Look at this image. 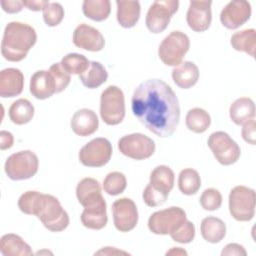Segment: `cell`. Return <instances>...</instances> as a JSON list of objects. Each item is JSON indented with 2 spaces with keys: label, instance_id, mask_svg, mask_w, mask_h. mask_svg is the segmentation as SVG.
<instances>
[{
  "label": "cell",
  "instance_id": "6da1fadb",
  "mask_svg": "<svg viewBox=\"0 0 256 256\" xmlns=\"http://www.w3.org/2000/svg\"><path fill=\"white\" fill-rule=\"evenodd\" d=\"M134 116L158 137L171 136L180 120L178 98L161 79H148L134 90L131 99Z\"/></svg>",
  "mask_w": 256,
  "mask_h": 256
},
{
  "label": "cell",
  "instance_id": "7a4b0ae2",
  "mask_svg": "<svg viewBox=\"0 0 256 256\" xmlns=\"http://www.w3.org/2000/svg\"><path fill=\"white\" fill-rule=\"evenodd\" d=\"M18 207L27 215L37 216L45 228L52 232H61L69 225L68 213L53 195L38 191L24 192L18 199Z\"/></svg>",
  "mask_w": 256,
  "mask_h": 256
},
{
  "label": "cell",
  "instance_id": "3957f363",
  "mask_svg": "<svg viewBox=\"0 0 256 256\" xmlns=\"http://www.w3.org/2000/svg\"><path fill=\"white\" fill-rule=\"evenodd\" d=\"M37 34L35 29L22 22H9L4 30L1 42V54L10 62L23 60L35 45Z\"/></svg>",
  "mask_w": 256,
  "mask_h": 256
},
{
  "label": "cell",
  "instance_id": "277c9868",
  "mask_svg": "<svg viewBox=\"0 0 256 256\" xmlns=\"http://www.w3.org/2000/svg\"><path fill=\"white\" fill-rule=\"evenodd\" d=\"M100 116L107 125H118L125 117V99L123 91L115 86H108L100 97Z\"/></svg>",
  "mask_w": 256,
  "mask_h": 256
},
{
  "label": "cell",
  "instance_id": "5b68a950",
  "mask_svg": "<svg viewBox=\"0 0 256 256\" xmlns=\"http://www.w3.org/2000/svg\"><path fill=\"white\" fill-rule=\"evenodd\" d=\"M190 47L189 37L181 31H172L160 43L158 56L167 66H178L182 63Z\"/></svg>",
  "mask_w": 256,
  "mask_h": 256
},
{
  "label": "cell",
  "instance_id": "8992f818",
  "mask_svg": "<svg viewBox=\"0 0 256 256\" xmlns=\"http://www.w3.org/2000/svg\"><path fill=\"white\" fill-rule=\"evenodd\" d=\"M39 167L37 155L30 151L24 150L10 155L4 165V170L11 180L19 181L33 177Z\"/></svg>",
  "mask_w": 256,
  "mask_h": 256
},
{
  "label": "cell",
  "instance_id": "52a82bcc",
  "mask_svg": "<svg viewBox=\"0 0 256 256\" xmlns=\"http://www.w3.org/2000/svg\"><path fill=\"white\" fill-rule=\"evenodd\" d=\"M256 194L254 189L238 185L229 194V211L237 221H250L255 214Z\"/></svg>",
  "mask_w": 256,
  "mask_h": 256
},
{
  "label": "cell",
  "instance_id": "ba28073f",
  "mask_svg": "<svg viewBox=\"0 0 256 256\" xmlns=\"http://www.w3.org/2000/svg\"><path fill=\"white\" fill-rule=\"evenodd\" d=\"M186 219V212L182 208L172 206L154 212L148 219V228L156 235H171Z\"/></svg>",
  "mask_w": 256,
  "mask_h": 256
},
{
  "label": "cell",
  "instance_id": "9c48e42d",
  "mask_svg": "<svg viewBox=\"0 0 256 256\" xmlns=\"http://www.w3.org/2000/svg\"><path fill=\"white\" fill-rule=\"evenodd\" d=\"M207 144L216 160L222 165H232L240 158L239 145L226 132H213L209 136Z\"/></svg>",
  "mask_w": 256,
  "mask_h": 256
},
{
  "label": "cell",
  "instance_id": "30bf717a",
  "mask_svg": "<svg viewBox=\"0 0 256 256\" xmlns=\"http://www.w3.org/2000/svg\"><path fill=\"white\" fill-rule=\"evenodd\" d=\"M179 1L177 0H157L152 3L146 14L147 29L158 34L163 32L170 23L172 16L177 12Z\"/></svg>",
  "mask_w": 256,
  "mask_h": 256
},
{
  "label": "cell",
  "instance_id": "8fae6325",
  "mask_svg": "<svg viewBox=\"0 0 256 256\" xmlns=\"http://www.w3.org/2000/svg\"><path fill=\"white\" fill-rule=\"evenodd\" d=\"M155 143L142 133H133L121 137L118 141L119 151L126 157L134 160H144L155 152Z\"/></svg>",
  "mask_w": 256,
  "mask_h": 256
},
{
  "label": "cell",
  "instance_id": "7c38bea8",
  "mask_svg": "<svg viewBox=\"0 0 256 256\" xmlns=\"http://www.w3.org/2000/svg\"><path fill=\"white\" fill-rule=\"evenodd\" d=\"M112 145L103 137L92 139L79 151V161L87 167H102L106 165L112 156Z\"/></svg>",
  "mask_w": 256,
  "mask_h": 256
},
{
  "label": "cell",
  "instance_id": "4fadbf2b",
  "mask_svg": "<svg viewBox=\"0 0 256 256\" xmlns=\"http://www.w3.org/2000/svg\"><path fill=\"white\" fill-rule=\"evenodd\" d=\"M113 222L120 232L133 230L138 223V210L136 204L130 198H120L112 204Z\"/></svg>",
  "mask_w": 256,
  "mask_h": 256
},
{
  "label": "cell",
  "instance_id": "5bb4252c",
  "mask_svg": "<svg viewBox=\"0 0 256 256\" xmlns=\"http://www.w3.org/2000/svg\"><path fill=\"white\" fill-rule=\"evenodd\" d=\"M251 16V5L245 0L229 2L220 13V21L224 27L234 30L246 23Z\"/></svg>",
  "mask_w": 256,
  "mask_h": 256
},
{
  "label": "cell",
  "instance_id": "9a60e30c",
  "mask_svg": "<svg viewBox=\"0 0 256 256\" xmlns=\"http://www.w3.org/2000/svg\"><path fill=\"white\" fill-rule=\"evenodd\" d=\"M211 1L198 0L190 1L186 14L188 26L195 32H204L208 30L212 21Z\"/></svg>",
  "mask_w": 256,
  "mask_h": 256
},
{
  "label": "cell",
  "instance_id": "2e32d148",
  "mask_svg": "<svg viewBox=\"0 0 256 256\" xmlns=\"http://www.w3.org/2000/svg\"><path fill=\"white\" fill-rule=\"evenodd\" d=\"M81 222L83 226L88 229L100 230L107 224L108 217L106 211V202L101 195L94 200L88 202L84 206V210L81 214Z\"/></svg>",
  "mask_w": 256,
  "mask_h": 256
},
{
  "label": "cell",
  "instance_id": "e0dca14e",
  "mask_svg": "<svg viewBox=\"0 0 256 256\" xmlns=\"http://www.w3.org/2000/svg\"><path fill=\"white\" fill-rule=\"evenodd\" d=\"M72 40L74 45L78 48L92 52L102 50L105 45V39L99 30L85 23L75 28Z\"/></svg>",
  "mask_w": 256,
  "mask_h": 256
},
{
  "label": "cell",
  "instance_id": "ac0fdd59",
  "mask_svg": "<svg viewBox=\"0 0 256 256\" xmlns=\"http://www.w3.org/2000/svg\"><path fill=\"white\" fill-rule=\"evenodd\" d=\"M24 75L17 68H6L0 72V96L12 98L23 91Z\"/></svg>",
  "mask_w": 256,
  "mask_h": 256
},
{
  "label": "cell",
  "instance_id": "d6986e66",
  "mask_svg": "<svg viewBox=\"0 0 256 256\" xmlns=\"http://www.w3.org/2000/svg\"><path fill=\"white\" fill-rule=\"evenodd\" d=\"M70 125L75 134L86 137L97 131L99 120L93 110L82 108L74 113Z\"/></svg>",
  "mask_w": 256,
  "mask_h": 256
},
{
  "label": "cell",
  "instance_id": "ffe728a7",
  "mask_svg": "<svg viewBox=\"0 0 256 256\" xmlns=\"http://www.w3.org/2000/svg\"><path fill=\"white\" fill-rule=\"evenodd\" d=\"M30 93L37 99L44 100L56 93L55 81L49 71L38 70L30 79Z\"/></svg>",
  "mask_w": 256,
  "mask_h": 256
},
{
  "label": "cell",
  "instance_id": "44dd1931",
  "mask_svg": "<svg viewBox=\"0 0 256 256\" xmlns=\"http://www.w3.org/2000/svg\"><path fill=\"white\" fill-rule=\"evenodd\" d=\"M199 68L191 61H184L172 70L174 83L182 89H189L194 86L199 79Z\"/></svg>",
  "mask_w": 256,
  "mask_h": 256
},
{
  "label": "cell",
  "instance_id": "7402d4cb",
  "mask_svg": "<svg viewBox=\"0 0 256 256\" xmlns=\"http://www.w3.org/2000/svg\"><path fill=\"white\" fill-rule=\"evenodd\" d=\"M116 18L119 25L123 28H132L136 25L140 17V3L138 1L117 0Z\"/></svg>",
  "mask_w": 256,
  "mask_h": 256
},
{
  "label": "cell",
  "instance_id": "603a6c76",
  "mask_svg": "<svg viewBox=\"0 0 256 256\" xmlns=\"http://www.w3.org/2000/svg\"><path fill=\"white\" fill-rule=\"evenodd\" d=\"M0 252L4 256L33 255L31 247L19 235L13 233H8L1 237Z\"/></svg>",
  "mask_w": 256,
  "mask_h": 256
},
{
  "label": "cell",
  "instance_id": "cb8c5ba5",
  "mask_svg": "<svg viewBox=\"0 0 256 256\" xmlns=\"http://www.w3.org/2000/svg\"><path fill=\"white\" fill-rule=\"evenodd\" d=\"M229 116L236 125L244 123L255 118V104L251 98L240 97L236 99L229 108Z\"/></svg>",
  "mask_w": 256,
  "mask_h": 256
},
{
  "label": "cell",
  "instance_id": "d4e9b609",
  "mask_svg": "<svg viewBox=\"0 0 256 256\" xmlns=\"http://www.w3.org/2000/svg\"><path fill=\"white\" fill-rule=\"evenodd\" d=\"M201 235L209 243H219L226 235L225 223L217 217L208 216L201 221Z\"/></svg>",
  "mask_w": 256,
  "mask_h": 256
},
{
  "label": "cell",
  "instance_id": "484cf974",
  "mask_svg": "<svg viewBox=\"0 0 256 256\" xmlns=\"http://www.w3.org/2000/svg\"><path fill=\"white\" fill-rule=\"evenodd\" d=\"M174 180L175 176L173 170L166 165H159L152 170L149 184L153 188L169 194L173 189Z\"/></svg>",
  "mask_w": 256,
  "mask_h": 256
},
{
  "label": "cell",
  "instance_id": "4316f807",
  "mask_svg": "<svg viewBox=\"0 0 256 256\" xmlns=\"http://www.w3.org/2000/svg\"><path fill=\"white\" fill-rule=\"evenodd\" d=\"M107 78V70L98 61H90L87 70L79 75V79L82 84L89 89H94L101 86L106 82Z\"/></svg>",
  "mask_w": 256,
  "mask_h": 256
},
{
  "label": "cell",
  "instance_id": "83f0119b",
  "mask_svg": "<svg viewBox=\"0 0 256 256\" xmlns=\"http://www.w3.org/2000/svg\"><path fill=\"white\" fill-rule=\"evenodd\" d=\"M231 46L237 50L249 54L251 57H255L256 50V31L253 28L244 29L236 32L232 35L230 40Z\"/></svg>",
  "mask_w": 256,
  "mask_h": 256
},
{
  "label": "cell",
  "instance_id": "f1b7e54d",
  "mask_svg": "<svg viewBox=\"0 0 256 256\" xmlns=\"http://www.w3.org/2000/svg\"><path fill=\"white\" fill-rule=\"evenodd\" d=\"M8 114L14 124L24 125L32 120L34 116V106L29 100L20 98L11 104Z\"/></svg>",
  "mask_w": 256,
  "mask_h": 256
},
{
  "label": "cell",
  "instance_id": "f546056e",
  "mask_svg": "<svg viewBox=\"0 0 256 256\" xmlns=\"http://www.w3.org/2000/svg\"><path fill=\"white\" fill-rule=\"evenodd\" d=\"M83 14L94 21H104L111 12L109 0H85L82 4Z\"/></svg>",
  "mask_w": 256,
  "mask_h": 256
},
{
  "label": "cell",
  "instance_id": "4dcf8cb0",
  "mask_svg": "<svg viewBox=\"0 0 256 256\" xmlns=\"http://www.w3.org/2000/svg\"><path fill=\"white\" fill-rule=\"evenodd\" d=\"M187 128L197 134L204 133L211 124V117L209 113L199 107L190 109L185 118Z\"/></svg>",
  "mask_w": 256,
  "mask_h": 256
},
{
  "label": "cell",
  "instance_id": "1f68e13d",
  "mask_svg": "<svg viewBox=\"0 0 256 256\" xmlns=\"http://www.w3.org/2000/svg\"><path fill=\"white\" fill-rule=\"evenodd\" d=\"M102 195L101 186L99 182L90 177L80 180L76 187V196L79 203L84 207L88 202Z\"/></svg>",
  "mask_w": 256,
  "mask_h": 256
},
{
  "label": "cell",
  "instance_id": "d6a6232c",
  "mask_svg": "<svg viewBox=\"0 0 256 256\" xmlns=\"http://www.w3.org/2000/svg\"><path fill=\"white\" fill-rule=\"evenodd\" d=\"M179 190L184 195H193L198 192L201 187V178L199 173L192 168L181 170L178 177Z\"/></svg>",
  "mask_w": 256,
  "mask_h": 256
},
{
  "label": "cell",
  "instance_id": "836d02e7",
  "mask_svg": "<svg viewBox=\"0 0 256 256\" xmlns=\"http://www.w3.org/2000/svg\"><path fill=\"white\" fill-rule=\"evenodd\" d=\"M62 67L69 74H82L89 67L90 61L82 54L79 53H69L65 55L61 60Z\"/></svg>",
  "mask_w": 256,
  "mask_h": 256
},
{
  "label": "cell",
  "instance_id": "e575fe53",
  "mask_svg": "<svg viewBox=\"0 0 256 256\" xmlns=\"http://www.w3.org/2000/svg\"><path fill=\"white\" fill-rule=\"evenodd\" d=\"M127 186V180L123 173L114 171L106 175L103 181V189L108 195L116 196L124 192Z\"/></svg>",
  "mask_w": 256,
  "mask_h": 256
},
{
  "label": "cell",
  "instance_id": "d590c367",
  "mask_svg": "<svg viewBox=\"0 0 256 256\" xmlns=\"http://www.w3.org/2000/svg\"><path fill=\"white\" fill-rule=\"evenodd\" d=\"M43 20L47 26L54 27L59 25L64 18V8L58 2H48L43 8Z\"/></svg>",
  "mask_w": 256,
  "mask_h": 256
},
{
  "label": "cell",
  "instance_id": "8d00e7d4",
  "mask_svg": "<svg viewBox=\"0 0 256 256\" xmlns=\"http://www.w3.org/2000/svg\"><path fill=\"white\" fill-rule=\"evenodd\" d=\"M200 204L204 210L215 211L222 204V195L215 188H208L200 196Z\"/></svg>",
  "mask_w": 256,
  "mask_h": 256
},
{
  "label": "cell",
  "instance_id": "74e56055",
  "mask_svg": "<svg viewBox=\"0 0 256 256\" xmlns=\"http://www.w3.org/2000/svg\"><path fill=\"white\" fill-rule=\"evenodd\" d=\"M48 71L51 73L55 81L56 93H60L63 90H65L70 83L71 77H70V74L62 67L61 63L52 64Z\"/></svg>",
  "mask_w": 256,
  "mask_h": 256
},
{
  "label": "cell",
  "instance_id": "f35d334b",
  "mask_svg": "<svg viewBox=\"0 0 256 256\" xmlns=\"http://www.w3.org/2000/svg\"><path fill=\"white\" fill-rule=\"evenodd\" d=\"M169 194L161 192L155 188H153L150 184H147L145 187L142 197L144 203L149 207H158L164 204L168 198Z\"/></svg>",
  "mask_w": 256,
  "mask_h": 256
},
{
  "label": "cell",
  "instance_id": "ab89813d",
  "mask_svg": "<svg viewBox=\"0 0 256 256\" xmlns=\"http://www.w3.org/2000/svg\"><path fill=\"white\" fill-rule=\"evenodd\" d=\"M170 236L175 242H178L181 244L190 243L195 237V226L191 221L186 219L182 223V225Z\"/></svg>",
  "mask_w": 256,
  "mask_h": 256
},
{
  "label": "cell",
  "instance_id": "60d3db41",
  "mask_svg": "<svg viewBox=\"0 0 256 256\" xmlns=\"http://www.w3.org/2000/svg\"><path fill=\"white\" fill-rule=\"evenodd\" d=\"M241 135L242 138L245 142L251 144V145H255L256 143V122H255V118L244 123L242 125V130H241Z\"/></svg>",
  "mask_w": 256,
  "mask_h": 256
},
{
  "label": "cell",
  "instance_id": "b9f144b4",
  "mask_svg": "<svg viewBox=\"0 0 256 256\" xmlns=\"http://www.w3.org/2000/svg\"><path fill=\"white\" fill-rule=\"evenodd\" d=\"M0 5L2 9L9 14L18 13L24 7L22 1H19V0H1Z\"/></svg>",
  "mask_w": 256,
  "mask_h": 256
},
{
  "label": "cell",
  "instance_id": "7bdbcfd3",
  "mask_svg": "<svg viewBox=\"0 0 256 256\" xmlns=\"http://www.w3.org/2000/svg\"><path fill=\"white\" fill-rule=\"evenodd\" d=\"M221 255L222 256H231V255L246 256L247 252L242 245H240L238 243H229L223 248Z\"/></svg>",
  "mask_w": 256,
  "mask_h": 256
},
{
  "label": "cell",
  "instance_id": "ee69618b",
  "mask_svg": "<svg viewBox=\"0 0 256 256\" xmlns=\"http://www.w3.org/2000/svg\"><path fill=\"white\" fill-rule=\"evenodd\" d=\"M13 143H14V137L12 133L2 130L0 132V149L1 150L9 149L13 146Z\"/></svg>",
  "mask_w": 256,
  "mask_h": 256
},
{
  "label": "cell",
  "instance_id": "f6af8a7d",
  "mask_svg": "<svg viewBox=\"0 0 256 256\" xmlns=\"http://www.w3.org/2000/svg\"><path fill=\"white\" fill-rule=\"evenodd\" d=\"M49 1H42V0H23L22 3L24 7L32 11H40L48 4Z\"/></svg>",
  "mask_w": 256,
  "mask_h": 256
},
{
  "label": "cell",
  "instance_id": "bcb514c9",
  "mask_svg": "<svg viewBox=\"0 0 256 256\" xmlns=\"http://www.w3.org/2000/svg\"><path fill=\"white\" fill-rule=\"evenodd\" d=\"M118 254L127 255L128 252L118 250L115 247H104V248H102L101 250H99L95 253V255H118Z\"/></svg>",
  "mask_w": 256,
  "mask_h": 256
},
{
  "label": "cell",
  "instance_id": "7dc6e473",
  "mask_svg": "<svg viewBox=\"0 0 256 256\" xmlns=\"http://www.w3.org/2000/svg\"><path fill=\"white\" fill-rule=\"evenodd\" d=\"M166 255H187V252L180 247H173L166 252Z\"/></svg>",
  "mask_w": 256,
  "mask_h": 256
}]
</instances>
